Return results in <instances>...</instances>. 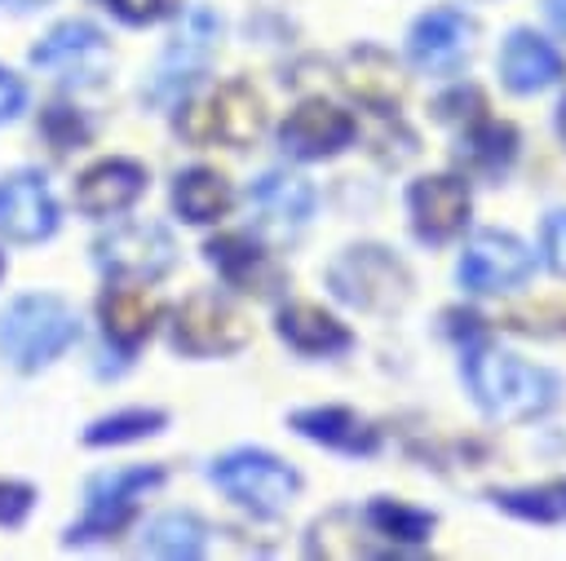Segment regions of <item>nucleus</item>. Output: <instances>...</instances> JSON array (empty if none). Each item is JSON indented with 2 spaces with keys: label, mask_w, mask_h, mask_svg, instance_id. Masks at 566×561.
Here are the masks:
<instances>
[{
  "label": "nucleus",
  "mask_w": 566,
  "mask_h": 561,
  "mask_svg": "<svg viewBox=\"0 0 566 561\" xmlns=\"http://www.w3.org/2000/svg\"><path fill=\"white\" fill-rule=\"evenodd\" d=\"M464 384H469L473 402L491 420H504V424H522V420L544 415L562 393V380L548 367H535V362L504 353V349H469L464 353Z\"/></svg>",
  "instance_id": "obj_1"
},
{
  "label": "nucleus",
  "mask_w": 566,
  "mask_h": 561,
  "mask_svg": "<svg viewBox=\"0 0 566 561\" xmlns=\"http://www.w3.org/2000/svg\"><path fill=\"white\" fill-rule=\"evenodd\" d=\"M261 124H265V106L243 80L221 84L208 102H195L177 115V128L190 141H226V146H252L261 137Z\"/></svg>",
  "instance_id": "obj_6"
},
{
  "label": "nucleus",
  "mask_w": 566,
  "mask_h": 561,
  "mask_svg": "<svg viewBox=\"0 0 566 561\" xmlns=\"http://www.w3.org/2000/svg\"><path fill=\"white\" fill-rule=\"evenodd\" d=\"M93 256L106 274L115 278H133V283H146V278H159L172 269L177 261V243L164 225L155 221H128V225H115L111 234H102L93 243Z\"/></svg>",
  "instance_id": "obj_10"
},
{
  "label": "nucleus",
  "mask_w": 566,
  "mask_h": 561,
  "mask_svg": "<svg viewBox=\"0 0 566 561\" xmlns=\"http://www.w3.org/2000/svg\"><path fill=\"white\" fill-rule=\"evenodd\" d=\"M248 203L256 212V230L265 239H296L314 212V186L292 172H265L248 186Z\"/></svg>",
  "instance_id": "obj_15"
},
{
  "label": "nucleus",
  "mask_w": 566,
  "mask_h": 561,
  "mask_svg": "<svg viewBox=\"0 0 566 561\" xmlns=\"http://www.w3.org/2000/svg\"><path fill=\"white\" fill-rule=\"evenodd\" d=\"M535 252L509 230H482L460 252V283L469 292H513L531 278Z\"/></svg>",
  "instance_id": "obj_11"
},
{
  "label": "nucleus",
  "mask_w": 566,
  "mask_h": 561,
  "mask_svg": "<svg viewBox=\"0 0 566 561\" xmlns=\"http://www.w3.org/2000/svg\"><path fill=\"white\" fill-rule=\"evenodd\" d=\"M0 274H4V256H0Z\"/></svg>",
  "instance_id": "obj_40"
},
{
  "label": "nucleus",
  "mask_w": 566,
  "mask_h": 561,
  "mask_svg": "<svg viewBox=\"0 0 566 561\" xmlns=\"http://www.w3.org/2000/svg\"><path fill=\"white\" fill-rule=\"evenodd\" d=\"M279 336L296 349V353H305V358H327V353H345L349 345H354V336H349V327L345 322H336L327 309H318V305H283L279 309Z\"/></svg>",
  "instance_id": "obj_21"
},
{
  "label": "nucleus",
  "mask_w": 566,
  "mask_h": 561,
  "mask_svg": "<svg viewBox=\"0 0 566 561\" xmlns=\"http://www.w3.org/2000/svg\"><path fill=\"white\" fill-rule=\"evenodd\" d=\"M44 133L53 137V146H57V150H71V146H80V141L88 137V128H84L66 106H53V110L44 115Z\"/></svg>",
  "instance_id": "obj_33"
},
{
  "label": "nucleus",
  "mask_w": 566,
  "mask_h": 561,
  "mask_svg": "<svg viewBox=\"0 0 566 561\" xmlns=\"http://www.w3.org/2000/svg\"><path fill=\"white\" fill-rule=\"evenodd\" d=\"M473 35H478L473 18H464L451 4H442V9H429V13H420L411 22L407 57L424 75H455L473 53Z\"/></svg>",
  "instance_id": "obj_12"
},
{
  "label": "nucleus",
  "mask_w": 566,
  "mask_h": 561,
  "mask_svg": "<svg viewBox=\"0 0 566 561\" xmlns=\"http://www.w3.org/2000/svg\"><path fill=\"white\" fill-rule=\"evenodd\" d=\"M460 155L478 168V172H504L509 163H513V155H517V133H513V124H495V119H473L469 128H464V146H460Z\"/></svg>",
  "instance_id": "obj_27"
},
{
  "label": "nucleus",
  "mask_w": 566,
  "mask_h": 561,
  "mask_svg": "<svg viewBox=\"0 0 566 561\" xmlns=\"http://www.w3.org/2000/svg\"><path fill=\"white\" fill-rule=\"evenodd\" d=\"M557 133H562V141H566V97L557 102Z\"/></svg>",
  "instance_id": "obj_38"
},
{
  "label": "nucleus",
  "mask_w": 566,
  "mask_h": 561,
  "mask_svg": "<svg viewBox=\"0 0 566 561\" xmlns=\"http://www.w3.org/2000/svg\"><path fill=\"white\" fill-rule=\"evenodd\" d=\"M208 477L217 481V490H226L234 504H243L261 517L283 512L292 504V495L301 490V473L292 464H283L279 455L256 451V446L226 451L221 459H212Z\"/></svg>",
  "instance_id": "obj_4"
},
{
  "label": "nucleus",
  "mask_w": 566,
  "mask_h": 561,
  "mask_svg": "<svg viewBox=\"0 0 566 561\" xmlns=\"http://www.w3.org/2000/svg\"><path fill=\"white\" fill-rule=\"evenodd\" d=\"M172 203L186 221L208 225V221L230 212V181L217 168H186L172 186Z\"/></svg>",
  "instance_id": "obj_24"
},
{
  "label": "nucleus",
  "mask_w": 566,
  "mask_h": 561,
  "mask_svg": "<svg viewBox=\"0 0 566 561\" xmlns=\"http://www.w3.org/2000/svg\"><path fill=\"white\" fill-rule=\"evenodd\" d=\"M305 548L314 557H376V548L358 534V517L354 512H327L323 521H314Z\"/></svg>",
  "instance_id": "obj_30"
},
{
  "label": "nucleus",
  "mask_w": 566,
  "mask_h": 561,
  "mask_svg": "<svg viewBox=\"0 0 566 561\" xmlns=\"http://www.w3.org/2000/svg\"><path fill=\"white\" fill-rule=\"evenodd\" d=\"M544 261H548L553 274L566 278V208L544 221Z\"/></svg>",
  "instance_id": "obj_35"
},
{
  "label": "nucleus",
  "mask_w": 566,
  "mask_h": 561,
  "mask_svg": "<svg viewBox=\"0 0 566 561\" xmlns=\"http://www.w3.org/2000/svg\"><path fill=\"white\" fill-rule=\"evenodd\" d=\"M217 18L208 9H190L181 18V31L168 40V49L159 53L155 62V75H150V88H146V102L155 106H172L208 66L212 49H217Z\"/></svg>",
  "instance_id": "obj_7"
},
{
  "label": "nucleus",
  "mask_w": 566,
  "mask_h": 561,
  "mask_svg": "<svg viewBox=\"0 0 566 561\" xmlns=\"http://www.w3.org/2000/svg\"><path fill=\"white\" fill-rule=\"evenodd\" d=\"M31 62L53 75L57 84L66 88H97L106 75H111V40L93 27V22H57L35 49H31Z\"/></svg>",
  "instance_id": "obj_5"
},
{
  "label": "nucleus",
  "mask_w": 566,
  "mask_h": 561,
  "mask_svg": "<svg viewBox=\"0 0 566 561\" xmlns=\"http://www.w3.org/2000/svg\"><path fill=\"white\" fill-rule=\"evenodd\" d=\"M208 252V265L239 292H256V296H270L279 287V265L248 239V234H217L203 243Z\"/></svg>",
  "instance_id": "obj_18"
},
{
  "label": "nucleus",
  "mask_w": 566,
  "mask_h": 561,
  "mask_svg": "<svg viewBox=\"0 0 566 561\" xmlns=\"http://www.w3.org/2000/svg\"><path fill=\"white\" fill-rule=\"evenodd\" d=\"M544 9H548V18H553V27L566 31V0H544Z\"/></svg>",
  "instance_id": "obj_37"
},
{
  "label": "nucleus",
  "mask_w": 566,
  "mask_h": 561,
  "mask_svg": "<svg viewBox=\"0 0 566 561\" xmlns=\"http://www.w3.org/2000/svg\"><path fill=\"white\" fill-rule=\"evenodd\" d=\"M97 314H102L106 340H115V345H124V349H137V345L150 336L155 318H159V300H150V296L137 292V287H111V292L102 296Z\"/></svg>",
  "instance_id": "obj_22"
},
{
  "label": "nucleus",
  "mask_w": 566,
  "mask_h": 561,
  "mask_svg": "<svg viewBox=\"0 0 566 561\" xmlns=\"http://www.w3.org/2000/svg\"><path fill=\"white\" fill-rule=\"evenodd\" d=\"M500 80L509 93H539L562 80V53L531 27H517L500 44Z\"/></svg>",
  "instance_id": "obj_17"
},
{
  "label": "nucleus",
  "mask_w": 566,
  "mask_h": 561,
  "mask_svg": "<svg viewBox=\"0 0 566 561\" xmlns=\"http://www.w3.org/2000/svg\"><path fill=\"white\" fill-rule=\"evenodd\" d=\"M22 102H27L22 80H18L13 71H0V124H4V119H13V115L22 110Z\"/></svg>",
  "instance_id": "obj_36"
},
{
  "label": "nucleus",
  "mask_w": 566,
  "mask_h": 561,
  "mask_svg": "<svg viewBox=\"0 0 566 561\" xmlns=\"http://www.w3.org/2000/svg\"><path fill=\"white\" fill-rule=\"evenodd\" d=\"M292 428L310 442H323L340 455H371L380 446V433L349 406H305L292 411Z\"/></svg>",
  "instance_id": "obj_20"
},
{
  "label": "nucleus",
  "mask_w": 566,
  "mask_h": 561,
  "mask_svg": "<svg viewBox=\"0 0 566 561\" xmlns=\"http://www.w3.org/2000/svg\"><path fill=\"white\" fill-rule=\"evenodd\" d=\"M491 504L522 517V521H539V526H557L566 521V481H539V486H504L491 490Z\"/></svg>",
  "instance_id": "obj_26"
},
{
  "label": "nucleus",
  "mask_w": 566,
  "mask_h": 561,
  "mask_svg": "<svg viewBox=\"0 0 566 561\" xmlns=\"http://www.w3.org/2000/svg\"><path fill=\"white\" fill-rule=\"evenodd\" d=\"M438 115L447 119V124H473V119H482V93L478 88H455V93H447L442 102H438Z\"/></svg>",
  "instance_id": "obj_32"
},
{
  "label": "nucleus",
  "mask_w": 566,
  "mask_h": 561,
  "mask_svg": "<svg viewBox=\"0 0 566 561\" xmlns=\"http://www.w3.org/2000/svg\"><path fill=\"white\" fill-rule=\"evenodd\" d=\"M340 80H345V88H349L358 102H367V106H376V110H394L398 97H402V84H398L394 62H389L385 53H376V49L349 53Z\"/></svg>",
  "instance_id": "obj_23"
},
{
  "label": "nucleus",
  "mask_w": 566,
  "mask_h": 561,
  "mask_svg": "<svg viewBox=\"0 0 566 561\" xmlns=\"http://www.w3.org/2000/svg\"><path fill=\"white\" fill-rule=\"evenodd\" d=\"M358 124L349 110L323 102V97H305L296 110H287L283 128H279V141L287 155L296 159H327L336 150H345L354 141Z\"/></svg>",
  "instance_id": "obj_13"
},
{
  "label": "nucleus",
  "mask_w": 566,
  "mask_h": 561,
  "mask_svg": "<svg viewBox=\"0 0 566 561\" xmlns=\"http://www.w3.org/2000/svg\"><path fill=\"white\" fill-rule=\"evenodd\" d=\"M248 318L217 292H195L172 318V345L190 358H217L248 345Z\"/></svg>",
  "instance_id": "obj_9"
},
{
  "label": "nucleus",
  "mask_w": 566,
  "mask_h": 561,
  "mask_svg": "<svg viewBox=\"0 0 566 561\" xmlns=\"http://www.w3.org/2000/svg\"><path fill=\"white\" fill-rule=\"evenodd\" d=\"M0 4H9V9H35V4H44V0H0Z\"/></svg>",
  "instance_id": "obj_39"
},
{
  "label": "nucleus",
  "mask_w": 566,
  "mask_h": 561,
  "mask_svg": "<svg viewBox=\"0 0 566 561\" xmlns=\"http://www.w3.org/2000/svg\"><path fill=\"white\" fill-rule=\"evenodd\" d=\"M35 504V490L27 481H0V526H18Z\"/></svg>",
  "instance_id": "obj_34"
},
{
  "label": "nucleus",
  "mask_w": 566,
  "mask_h": 561,
  "mask_svg": "<svg viewBox=\"0 0 566 561\" xmlns=\"http://www.w3.org/2000/svg\"><path fill=\"white\" fill-rule=\"evenodd\" d=\"M327 287L336 300L354 309H398L411 296V274L389 247L363 243V247H345L327 265Z\"/></svg>",
  "instance_id": "obj_3"
},
{
  "label": "nucleus",
  "mask_w": 566,
  "mask_h": 561,
  "mask_svg": "<svg viewBox=\"0 0 566 561\" xmlns=\"http://www.w3.org/2000/svg\"><path fill=\"white\" fill-rule=\"evenodd\" d=\"M142 552L168 557V561H195V557L208 552V526L195 512H164L146 526Z\"/></svg>",
  "instance_id": "obj_25"
},
{
  "label": "nucleus",
  "mask_w": 566,
  "mask_h": 561,
  "mask_svg": "<svg viewBox=\"0 0 566 561\" xmlns=\"http://www.w3.org/2000/svg\"><path fill=\"white\" fill-rule=\"evenodd\" d=\"M57 230V203L40 172H9L0 181V234L13 243H40Z\"/></svg>",
  "instance_id": "obj_16"
},
{
  "label": "nucleus",
  "mask_w": 566,
  "mask_h": 561,
  "mask_svg": "<svg viewBox=\"0 0 566 561\" xmlns=\"http://www.w3.org/2000/svg\"><path fill=\"white\" fill-rule=\"evenodd\" d=\"M164 481V468L155 464H142V468H115V473H102L88 481V508H84V521L71 526L66 543H88V539H111L133 512H137V499L146 490H155Z\"/></svg>",
  "instance_id": "obj_8"
},
{
  "label": "nucleus",
  "mask_w": 566,
  "mask_h": 561,
  "mask_svg": "<svg viewBox=\"0 0 566 561\" xmlns=\"http://www.w3.org/2000/svg\"><path fill=\"white\" fill-rule=\"evenodd\" d=\"M407 212H411V230L424 243H447L464 230L469 221V181L464 177H420L407 190Z\"/></svg>",
  "instance_id": "obj_14"
},
{
  "label": "nucleus",
  "mask_w": 566,
  "mask_h": 561,
  "mask_svg": "<svg viewBox=\"0 0 566 561\" xmlns=\"http://www.w3.org/2000/svg\"><path fill=\"white\" fill-rule=\"evenodd\" d=\"M142 190H146V168L137 159H102L80 177L75 203L88 216H111V212H124Z\"/></svg>",
  "instance_id": "obj_19"
},
{
  "label": "nucleus",
  "mask_w": 566,
  "mask_h": 561,
  "mask_svg": "<svg viewBox=\"0 0 566 561\" xmlns=\"http://www.w3.org/2000/svg\"><path fill=\"white\" fill-rule=\"evenodd\" d=\"M177 4L181 0H106V9H115L133 27H146V22H159V18L177 13Z\"/></svg>",
  "instance_id": "obj_31"
},
{
  "label": "nucleus",
  "mask_w": 566,
  "mask_h": 561,
  "mask_svg": "<svg viewBox=\"0 0 566 561\" xmlns=\"http://www.w3.org/2000/svg\"><path fill=\"white\" fill-rule=\"evenodd\" d=\"M80 340V318L66 300L35 292V296H18L4 314H0V353L9 367L18 371H40L53 358H62L71 345Z\"/></svg>",
  "instance_id": "obj_2"
},
{
  "label": "nucleus",
  "mask_w": 566,
  "mask_h": 561,
  "mask_svg": "<svg viewBox=\"0 0 566 561\" xmlns=\"http://www.w3.org/2000/svg\"><path fill=\"white\" fill-rule=\"evenodd\" d=\"M363 521L389 539V543H424L433 534V512L424 508H411V504H398V499H371Z\"/></svg>",
  "instance_id": "obj_28"
},
{
  "label": "nucleus",
  "mask_w": 566,
  "mask_h": 561,
  "mask_svg": "<svg viewBox=\"0 0 566 561\" xmlns=\"http://www.w3.org/2000/svg\"><path fill=\"white\" fill-rule=\"evenodd\" d=\"M164 424H168L164 411H155V406H133V411H115V415L93 420L88 433H84V442H88V446H119V442L150 437V433H159Z\"/></svg>",
  "instance_id": "obj_29"
}]
</instances>
